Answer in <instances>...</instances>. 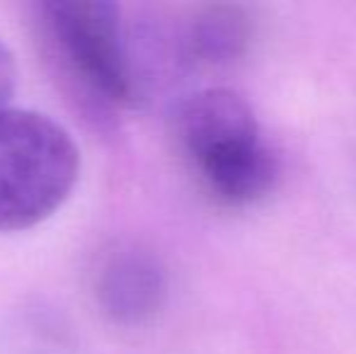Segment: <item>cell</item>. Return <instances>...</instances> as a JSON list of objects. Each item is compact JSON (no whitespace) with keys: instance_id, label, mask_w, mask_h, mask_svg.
Masks as SVG:
<instances>
[{"instance_id":"3","label":"cell","mask_w":356,"mask_h":354,"mask_svg":"<svg viewBox=\"0 0 356 354\" xmlns=\"http://www.w3.org/2000/svg\"><path fill=\"white\" fill-rule=\"evenodd\" d=\"M78 175L80 151L61 124L32 109L0 112V233L54 216Z\"/></svg>"},{"instance_id":"6","label":"cell","mask_w":356,"mask_h":354,"mask_svg":"<svg viewBox=\"0 0 356 354\" xmlns=\"http://www.w3.org/2000/svg\"><path fill=\"white\" fill-rule=\"evenodd\" d=\"M75 335L63 313L24 303L0 321V354H73Z\"/></svg>"},{"instance_id":"7","label":"cell","mask_w":356,"mask_h":354,"mask_svg":"<svg viewBox=\"0 0 356 354\" xmlns=\"http://www.w3.org/2000/svg\"><path fill=\"white\" fill-rule=\"evenodd\" d=\"M15 78H17L15 56H13V51L0 42V112L8 109V102L15 92Z\"/></svg>"},{"instance_id":"2","label":"cell","mask_w":356,"mask_h":354,"mask_svg":"<svg viewBox=\"0 0 356 354\" xmlns=\"http://www.w3.org/2000/svg\"><path fill=\"white\" fill-rule=\"evenodd\" d=\"M34 24L49 63L88 109L114 114L141 102L143 81L119 5L107 0L39 3Z\"/></svg>"},{"instance_id":"4","label":"cell","mask_w":356,"mask_h":354,"mask_svg":"<svg viewBox=\"0 0 356 354\" xmlns=\"http://www.w3.org/2000/svg\"><path fill=\"white\" fill-rule=\"evenodd\" d=\"M92 293L112 321L136 325L150 321L163 308L168 279L150 250L136 243H114L99 255Z\"/></svg>"},{"instance_id":"5","label":"cell","mask_w":356,"mask_h":354,"mask_svg":"<svg viewBox=\"0 0 356 354\" xmlns=\"http://www.w3.org/2000/svg\"><path fill=\"white\" fill-rule=\"evenodd\" d=\"M252 17L240 5H209L192 19L184 49L207 66H230L250 47Z\"/></svg>"},{"instance_id":"1","label":"cell","mask_w":356,"mask_h":354,"mask_svg":"<svg viewBox=\"0 0 356 354\" xmlns=\"http://www.w3.org/2000/svg\"><path fill=\"white\" fill-rule=\"evenodd\" d=\"M170 138L194 179L220 204L257 202L277 179L257 114L235 90L209 88L179 99L170 112Z\"/></svg>"}]
</instances>
